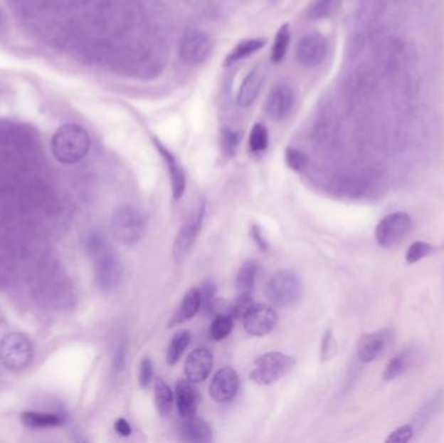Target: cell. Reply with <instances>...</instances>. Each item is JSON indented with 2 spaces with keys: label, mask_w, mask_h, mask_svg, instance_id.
<instances>
[{
  "label": "cell",
  "mask_w": 444,
  "mask_h": 443,
  "mask_svg": "<svg viewBox=\"0 0 444 443\" xmlns=\"http://www.w3.org/2000/svg\"><path fill=\"white\" fill-rule=\"evenodd\" d=\"M90 135L82 126L67 124L60 126L52 137V154L63 164L81 162L89 152Z\"/></svg>",
  "instance_id": "6da1fadb"
},
{
  "label": "cell",
  "mask_w": 444,
  "mask_h": 443,
  "mask_svg": "<svg viewBox=\"0 0 444 443\" xmlns=\"http://www.w3.org/2000/svg\"><path fill=\"white\" fill-rule=\"evenodd\" d=\"M295 358L283 353H268L259 356L252 364L250 377L261 386L275 384L286 376L295 365Z\"/></svg>",
  "instance_id": "7a4b0ae2"
},
{
  "label": "cell",
  "mask_w": 444,
  "mask_h": 443,
  "mask_svg": "<svg viewBox=\"0 0 444 443\" xmlns=\"http://www.w3.org/2000/svg\"><path fill=\"white\" fill-rule=\"evenodd\" d=\"M112 231L119 242L133 246L138 244L146 233V219L137 208L122 206L113 212Z\"/></svg>",
  "instance_id": "3957f363"
},
{
  "label": "cell",
  "mask_w": 444,
  "mask_h": 443,
  "mask_svg": "<svg viewBox=\"0 0 444 443\" xmlns=\"http://www.w3.org/2000/svg\"><path fill=\"white\" fill-rule=\"evenodd\" d=\"M33 345L21 333H9L0 342V362L11 370H23L33 360Z\"/></svg>",
  "instance_id": "277c9868"
},
{
  "label": "cell",
  "mask_w": 444,
  "mask_h": 443,
  "mask_svg": "<svg viewBox=\"0 0 444 443\" xmlns=\"http://www.w3.org/2000/svg\"><path fill=\"white\" fill-rule=\"evenodd\" d=\"M265 294L274 306L289 307L300 298L302 282L294 272L280 271L268 281Z\"/></svg>",
  "instance_id": "5b68a950"
},
{
  "label": "cell",
  "mask_w": 444,
  "mask_h": 443,
  "mask_svg": "<svg viewBox=\"0 0 444 443\" xmlns=\"http://www.w3.org/2000/svg\"><path fill=\"white\" fill-rule=\"evenodd\" d=\"M413 222L407 212L387 214L376 228V241L382 249H391L399 244L411 233Z\"/></svg>",
  "instance_id": "8992f818"
},
{
  "label": "cell",
  "mask_w": 444,
  "mask_h": 443,
  "mask_svg": "<svg viewBox=\"0 0 444 443\" xmlns=\"http://www.w3.org/2000/svg\"><path fill=\"white\" fill-rule=\"evenodd\" d=\"M204 214H206V203L204 200H200L198 206L195 207L191 214L187 216V219L178 230L174 246H173V255L178 263L182 261L189 251L193 249L194 244L203 226Z\"/></svg>",
  "instance_id": "52a82bcc"
},
{
  "label": "cell",
  "mask_w": 444,
  "mask_h": 443,
  "mask_svg": "<svg viewBox=\"0 0 444 443\" xmlns=\"http://www.w3.org/2000/svg\"><path fill=\"white\" fill-rule=\"evenodd\" d=\"M95 281L103 293H112L119 288L124 278V268L116 254L102 250L97 254Z\"/></svg>",
  "instance_id": "ba28073f"
},
{
  "label": "cell",
  "mask_w": 444,
  "mask_h": 443,
  "mask_svg": "<svg viewBox=\"0 0 444 443\" xmlns=\"http://www.w3.org/2000/svg\"><path fill=\"white\" fill-rule=\"evenodd\" d=\"M212 39L201 30L186 31L179 42V56L187 66H199L212 52Z\"/></svg>",
  "instance_id": "9c48e42d"
},
{
  "label": "cell",
  "mask_w": 444,
  "mask_h": 443,
  "mask_svg": "<svg viewBox=\"0 0 444 443\" xmlns=\"http://www.w3.org/2000/svg\"><path fill=\"white\" fill-rule=\"evenodd\" d=\"M327 56V42L319 33L304 36L296 46V60L304 68L319 67Z\"/></svg>",
  "instance_id": "30bf717a"
},
{
  "label": "cell",
  "mask_w": 444,
  "mask_h": 443,
  "mask_svg": "<svg viewBox=\"0 0 444 443\" xmlns=\"http://www.w3.org/2000/svg\"><path fill=\"white\" fill-rule=\"evenodd\" d=\"M242 320L245 332L255 337H264L273 332L278 316L270 306L253 304Z\"/></svg>",
  "instance_id": "8fae6325"
},
{
  "label": "cell",
  "mask_w": 444,
  "mask_h": 443,
  "mask_svg": "<svg viewBox=\"0 0 444 443\" xmlns=\"http://www.w3.org/2000/svg\"><path fill=\"white\" fill-rule=\"evenodd\" d=\"M239 389V377L234 368L225 367L217 370L211 385H209V395L217 403H226L237 395Z\"/></svg>",
  "instance_id": "7c38bea8"
},
{
  "label": "cell",
  "mask_w": 444,
  "mask_h": 443,
  "mask_svg": "<svg viewBox=\"0 0 444 443\" xmlns=\"http://www.w3.org/2000/svg\"><path fill=\"white\" fill-rule=\"evenodd\" d=\"M295 91L289 85H278L268 98L265 112L274 121L287 118L295 105Z\"/></svg>",
  "instance_id": "4fadbf2b"
},
{
  "label": "cell",
  "mask_w": 444,
  "mask_h": 443,
  "mask_svg": "<svg viewBox=\"0 0 444 443\" xmlns=\"http://www.w3.org/2000/svg\"><path fill=\"white\" fill-rule=\"evenodd\" d=\"M393 333L390 330L366 333L363 334L357 343V358L361 363H371L377 360L384 354Z\"/></svg>",
  "instance_id": "5bb4252c"
},
{
  "label": "cell",
  "mask_w": 444,
  "mask_h": 443,
  "mask_svg": "<svg viewBox=\"0 0 444 443\" xmlns=\"http://www.w3.org/2000/svg\"><path fill=\"white\" fill-rule=\"evenodd\" d=\"M212 368H213V354L208 348H196L186 359V377L194 384L206 381L211 375Z\"/></svg>",
  "instance_id": "9a60e30c"
},
{
  "label": "cell",
  "mask_w": 444,
  "mask_h": 443,
  "mask_svg": "<svg viewBox=\"0 0 444 443\" xmlns=\"http://www.w3.org/2000/svg\"><path fill=\"white\" fill-rule=\"evenodd\" d=\"M176 400L179 416L182 420H186L196 415L201 397L194 382L189 380H179L176 386Z\"/></svg>",
  "instance_id": "2e32d148"
},
{
  "label": "cell",
  "mask_w": 444,
  "mask_h": 443,
  "mask_svg": "<svg viewBox=\"0 0 444 443\" xmlns=\"http://www.w3.org/2000/svg\"><path fill=\"white\" fill-rule=\"evenodd\" d=\"M154 143H155L156 150L159 151V154L163 157L165 165L168 168V173H169V178H171L173 198L176 200H179L184 197L186 190L185 170L181 167V164L178 163L176 156L173 155L171 151L165 147L160 140L154 138Z\"/></svg>",
  "instance_id": "e0dca14e"
},
{
  "label": "cell",
  "mask_w": 444,
  "mask_h": 443,
  "mask_svg": "<svg viewBox=\"0 0 444 443\" xmlns=\"http://www.w3.org/2000/svg\"><path fill=\"white\" fill-rule=\"evenodd\" d=\"M265 80V71L263 66H256L250 73L245 75L240 83L237 94V104L242 108L250 107L259 96L263 83Z\"/></svg>",
  "instance_id": "ac0fdd59"
},
{
  "label": "cell",
  "mask_w": 444,
  "mask_h": 443,
  "mask_svg": "<svg viewBox=\"0 0 444 443\" xmlns=\"http://www.w3.org/2000/svg\"><path fill=\"white\" fill-rule=\"evenodd\" d=\"M181 439L185 442L207 443L212 441V429L207 421L196 415L181 424Z\"/></svg>",
  "instance_id": "d6986e66"
},
{
  "label": "cell",
  "mask_w": 444,
  "mask_h": 443,
  "mask_svg": "<svg viewBox=\"0 0 444 443\" xmlns=\"http://www.w3.org/2000/svg\"><path fill=\"white\" fill-rule=\"evenodd\" d=\"M201 308V296H200L199 288H191L187 291V294L184 296L182 303L179 304L177 312L171 318L169 326L178 325L185 321H189L196 316V313Z\"/></svg>",
  "instance_id": "ffe728a7"
},
{
  "label": "cell",
  "mask_w": 444,
  "mask_h": 443,
  "mask_svg": "<svg viewBox=\"0 0 444 443\" xmlns=\"http://www.w3.org/2000/svg\"><path fill=\"white\" fill-rule=\"evenodd\" d=\"M416 360L415 348H406L401 353L393 356L390 363L387 364V367L384 372V380L385 381H393L395 378L401 376L403 373H406L413 364Z\"/></svg>",
  "instance_id": "44dd1931"
},
{
  "label": "cell",
  "mask_w": 444,
  "mask_h": 443,
  "mask_svg": "<svg viewBox=\"0 0 444 443\" xmlns=\"http://www.w3.org/2000/svg\"><path fill=\"white\" fill-rule=\"evenodd\" d=\"M267 39L255 38V39H245L239 42L233 50H230L228 56L223 60V66L230 67L240 60L247 59L252 56L255 52L260 51L265 46Z\"/></svg>",
  "instance_id": "7402d4cb"
},
{
  "label": "cell",
  "mask_w": 444,
  "mask_h": 443,
  "mask_svg": "<svg viewBox=\"0 0 444 443\" xmlns=\"http://www.w3.org/2000/svg\"><path fill=\"white\" fill-rule=\"evenodd\" d=\"M258 273H259V264L256 261L247 260L245 263H243V266H240L238 272L237 282H236L239 294L252 293Z\"/></svg>",
  "instance_id": "603a6c76"
},
{
  "label": "cell",
  "mask_w": 444,
  "mask_h": 443,
  "mask_svg": "<svg viewBox=\"0 0 444 443\" xmlns=\"http://www.w3.org/2000/svg\"><path fill=\"white\" fill-rule=\"evenodd\" d=\"M23 425L31 429L56 428L63 424V417L55 414H41V412H25L21 416Z\"/></svg>",
  "instance_id": "cb8c5ba5"
},
{
  "label": "cell",
  "mask_w": 444,
  "mask_h": 443,
  "mask_svg": "<svg viewBox=\"0 0 444 443\" xmlns=\"http://www.w3.org/2000/svg\"><path fill=\"white\" fill-rule=\"evenodd\" d=\"M191 334L189 330H179L171 338V343L166 351V363L169 365H174L181 359L185 353L186 348L190 345Z\"/></svg>",
  "instance_id": "d4e9b609"
},
{
  "label": "cell",
  "mask_w": 444,
  "mask_h": 443,
  "mask_svg": "<svg viewBox=\"0 0 444 443\" xmlns=\"http://www.w3.org/2000/svg\"><path fill=\"white\" fill-rule=\"evenodd\" d=\"M155 402L159 414L164 417L171 414V406H173V392L169 385L166 384L163 378L156 380Z\"/></svg>",
  "instance_id": "484cf974"
},
{
  "label": "cell",
  "mask_w": 444,
  "mask_h": 443,
  "mask_svg": "<svg viewBox=\"0 0 444 443\" xmlns=\"http://www.w3.org/2000/svg\"><path fill=\"white\" fill-rule=\"evenodd\" d=\"M290 39H291L290 25L289 24H283L280 30H278L277 36H275L273 47H272L270 61L273 64H280L282 60L285 59L286 52H287V48H289Z\"/></svg>",
  "instance_id": "4316f807"
},
{
  "label": "cell",
  "mask_w": 444,
  "mask_h": 443,
  "mask_svg": "<svg viewBox=\"0 0 444 443\" xmlns=\"http://www.w3.org/2000/svg\"><path fill=\"white\" fill-rule=\"evenodd\" d=\"M233 330V316L226 313H220L216 316L211 329H209V335L213 340H225L230 333Z\"/></svg>",
  "instance_id": "83f0119b"
},
{
  "label": "cell",
  "mask_w": 444,
  "mask_h": 443,
  "mask_svg": "<svg viewBox=\"0 0 444 443\" xmlns=\"http://www.w3.org/2000/svg\"><path fill=\"white\" fill-rule=\"evenodd\" d=\"M250 150L253 154L264 152L269 145V133L268 129L263 124H255L250 133Z\"/></svg>",
  "instance_id": "f1b7e54d"
},
{
  "label": "cell",
  "mask_w": 444,
  "mask_h": 443,
  "mask_svg": "<svg viewBox=\"0 0 444 443\" xmlns=\"http://www.w3.org/2000/svg\"><path fill=\"white\" fill-rule=\"evenodd\" d=\"M433 252H434L433 244L417 241V242H413L409 246L407 254H406V261H407V264L412 266V264L418 263L422 259L429 256Z\"/></svg>",
  "instance_id": "f546056e"
},
{
  "label": "cell",
  "mask_w": 444,
  "mask_h": 443,
  "mask_svg": "<svg viewBox=\"0 0 444 443\" xmlns=\"http://www.w3.org/2000/svg\"><path fill=\"white\" fill-rule=\"evenodd\" d=\"M253 298H252V293H243V294H239L237 299L231 303L229 307L228 313L231 315L233 318H243L245 313L248 312V310L253 306Z\"/></svg>",
  "instance_id": "4dcf8cb0"
},
{
  "label": "cell",
  "mask_w": 444,
  "mask_h": 443,
  "mask_svg": "<svg viewBox=\"0 0 444 443\" xmlns=\"http://www.w3.org/2000/svg\"><path fill=\"white\" fill-rule=\"evenodd\" d=\"M239 146V135L236 130L230 127H223L221 132V148L223 155L233 157Z\"/></svg>",
  "instance_id": "1f68e13d"
},
{
  "label": "cell",
  "mask_w": 444,
  "mask_h": 443,
  "mask_svg": "<svg viewBox=\"0 0 444 443\" xmlns=\"http://www.w3.org/2000/svg\"><path fill=\"white\" fill-rule=\"evenodd\" d=\"M285 159L286 164L290 168L295 172H303L308 164V157L304 154L303 151L297 150V148L287 147L285 152Z\"/></svg>",
  "instance_id": "d6a6232c"
},
{
  "label": "cell",
  "mask_w": 444,
  "mask_h": 443,
  "mask_svg": "<svg viewBox=\"0 0 444 443\" xmlns=\"http://www.w3.org/2000/svg\"><path fill=\"white\" fill-rule=\"evenodd\" d=\"M199 290L200 296H201V308L200 310L204 311V313H212V311L215 308L216 294L213 282L206 281Z\"/></svg>",
  "instance_id": "836d02e7"
},
{
  "label": "cell",
  "mask_w": 444,
  "mask_h": 443,
  "mask_svg": "<svg viewBox=\"0 0 444 443\" xmlns=\"http://www.w3.org/2000/svg\"><path fill=\"white\" fill-rule=\"evenodd\" d=\"M337 354V340L334 338V333L332 329H329L324 334L322 343H321V359L322 362H327L334 355Z\"/></svg>",
  "instance_id": "e575fe53"
},
{
  "label": "cell",
  "mask_w": 444,
  "mask_h": 443,
  "mask_svg": "<svg viewBox=\"0 0 444 443\" xmlns=\"http://www.w3.org/2000/svg\"><path fill=\"white\" fill-rule=\"evenodd\" d=\"M413 437V428L412 425H401L396 430H393V433H390V436L386 438V443H408Z\"/></svg>",
  "instance_id": "d590c367"
},
{
  "label": "cell",
  "mask_w": 444,
  "mask_h": 443,
  "mask_svg": "<svg viewBox=\"0 0 444 443\" xmlns=\"http://www.w3.org/2000/svg\"><path fill=\"white\" fill-rule=\"evenodd\" d=\"M334 0H316L314 4L312 6L308 17L313 20H319L330 14V9L333 7Z\"/></svg>",
  "instance_id": "8d00e7d4"
},
{
  "label": "cell",
  "mask_w": 444,
  "mask_h": 443,
  "mask_svg": "<svg viewBox=\"0 0 444 443\" xmlns=\"http://www.w3.org/2000/svg\"><path fill=\"white\" fill-rule=\"evenodd\" d=\"M154 378V363L149 358H143L139 367V385L143 389L149 386Z\"/></svg>",
  "instance_id": "74e56055"
},
{
  "label": "cell",
  "mask_w": 444,
  "mask_h": 443,
  "mask_svg": "<svg viewBox=\"0 0 444 443\" xmlns=\"http://www.w3.org/2000/svg\"><path fill=\"white\" fill-rule=\"evenodd\" d=\"M115 430L119 433L120 436L129 437L132 434V427L125 419H119L115 422Z\"/></svg>",
  "instance_id": "f35d334b"
},
{
  "label": "cell",
  "mask_w": 444,
  "mask_h": 443,
  "mask_svg": "<svg viewBox=\"0 0 444 443\" xmlns=\"http://www.w3.org/2000/svg\"><path fill=\"white\" fill-rule=\"evenodd\" d=\"M252 238H253V241L258 244V246H259L263 251L268 250V242L265 241V238L263 236L261 229H260L258 225H255V226L252 228Z\"/></svg>",
  "instance_id": "ab89813d"
},
{
  "label": "cell",
  "mask_w": 444,
  "mask_h": 443,
  "mask_svg": "<svg viewBox=\"0 0 444 443\" xmlns=\"http://www.w3.org/2000/svg\"><path fill=\"white\" fill-rule=\"evenodd\" d=\"M126 343L122 342L117 348V354H116V367L117 370H122L124 364H125Z\"/></svg>",
  "instance_id": "60d3db41"
}]
</instances>
